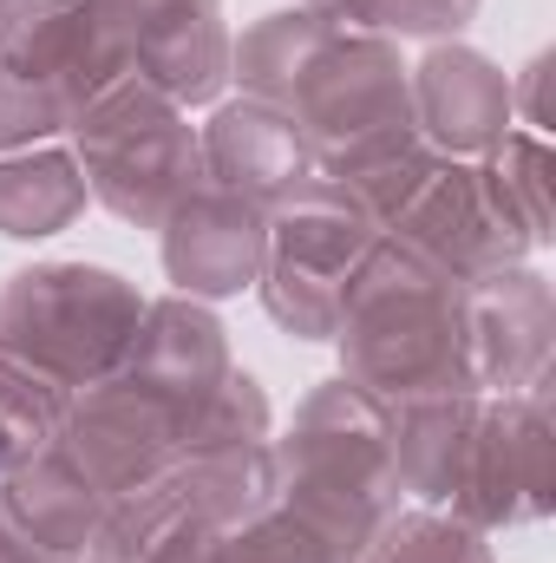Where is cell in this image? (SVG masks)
Wrapping results in <instances>:
<instances>
[{"label":"cell","instance_id":"f1b7e54d","mask_svg":"<svg viewBox=\"0 0 556 563\" xmlns=\"http://www.w3.org/2000/svg\"><path fill=\"white\" fill-rule=\"evenodd\" d=\"M151 563H216V531H210L203 518H184V525L151 551Z\"/></svg>","mask_w":556,"mask_h":563},{"label":"cell","instance_id":"5b68a950","mask_svg":"<svg viewBox=\"0 0 556 563\" xmlns=\"http://www.w3.org/2000/svg\"><path fill=\"white\" fill-rule=\"evenodd\" d=\"M138 314V282L105 263H26L0 282V361L79 394L119 374Z\"/></svg>","mask_w":556,"mask_h":563},{"label":"cell","instance_id":"6da1fadb","mask_svg":"<svg viewBox=\"0 0 556 563\" xmlns=\"http://www.w3.org/2000/svg\"><path fill=\"white\" fill-rule=\"evenodd\" d=\"M341 380L380 407L413 394H471L465 374V282L432 269L407 243L380 236L347 282L334 341Z\"/></svg>","mask_w":556,"mask_h":563},{"label":"cell","instance_id":"52a82bcc","mask_svg":"<svg viewBox=\"0 0 556 563\" xmlns=\"http://www.w3.org/2000/svg\"><path fill=\"white\" fill-rule=\"evenodd\" d=\"M86 190L99 210H112L132 230H157L170 217L177 197H190L203 184V157H197V125L177 99H164L157 86H144L138 73H125L119 86H105L79 125L66 132Z\"/></svg>","mask_w":556,"mask_h":563},{"label":"cell","instance_id":"7a4b0ae2","mask_svg":"<svg viewBox=\"0 0 556 563\" xmlns=\"http://www.w3.org/2000/svg\"><path fill=\"white\" fill-rule=\"evenodd\" d=\"M269 459H276V498L308 525H321L347 558H360V544L407 505L387 407L341 374L294 407L288 432L269 439Z\"/></svg>","mask_w":556,"mask_h":563},{"label":"cell","instance_id":"ba28073f","mask_svg":"<svg viewBox=\"0 0 556 563\" xmlns=\"http://www.w3.org/2000/svg\"><path fill=\"white\" fill-rule=\"evenodd\" d=\"M380 243V223L360 210V197L334 177H308L288 203L269 210V236H263V314L276 321L288 341L327 347L347 282L367 263V250Z\"/></svg>","mask_w":556,"mask_h":563},{"label":"cell","instance_id":"d6986e66","mask_svg":"<svg viewBox=\"0 0 556 563\" xmlns=\"http://www.w3.org/2000/svg\"><path fill=\"white\" fill-rule=\"evenodd\" d=\"M92 190L73 157V144H26L0 151V236L7 243H46L86 217Z\"/></svg>","mask_w":556,"mask_h":563},{"label":"cell","instance_id":"4316f807","mask_svg":"<svg viewBox=\"0 0 556 563\" xmlns=\"http://www.w3.org/2000/svg\"><path fill=\"white\" fill-rule=\"evenodd\" d=\"M66 400H73V394H59L53 380H40V374L0 361V478L59 439Z\"/></svg>","mask_w":556,"mask_h":563},{"label":"cell","instance_id":"7402d4cb","mask_svg":"<svg viewBox=\"0 0 556 563\" xmlns=\"http://www.w3.org/2000/svg\"><path fill=\"white\" fill-rule=\"evenodd\" d=\"M478 164V177H485V190H491V203L531 236V250H544L556 230H551V177H556V157H551V139L544 132H524V125H511L504 139L491 144L485 157H471Z\"/></svg>","mask_w":556,"mask_h":563},{"label":"cell","instance_id":"2e32d148","mask_svg":"<svg viewBox=\"0 0 556 563\" xmlns=\"http://www.w3.org/2000/svg\"><path fill=\"white\" fill-rule=\"evenodd\" d=\"M197 157H203V184H216L256 210L288 203L314 177V157H308L301 132L288 125V112L243 99V92L210 106V119L197 125Z\"/></svg>","mask_w":556,"mask_h":563},{"label":"cell","instance_id":"44dd1931","mask_svg":"<svg viewBox=\"0 0 556 563\" xmlns=\"http://www.w3.org/2000/svg\"><path fill=\"white\" fill-rule=\"evenodd\" d=\"M177 478H184L190 511H197L210 531H230V525L256 518V511L276 498L269 439H263V445H230V452H190V459H177Z\"/></svg>","mask_w":556,"mask_h":563},{"label":"cell","instance_id":"8992f818","mask_svg":"<svg viewBox=\"0 0 556 563\" xmlns=\"http://www.w3.org/2000/svg\"><path fill=\"white\" fill-rule=\"evenodd\" d=\"M281 112L301 132L314 170L334 184L419 144L407 59H400V40H387V33H341L334 26V40L314 53V66L301 73V86L288 92Z\"/></svg>","mask_w":556,"mask_h":563},{"label":"cell","instance_id":"5bb4252c","mask_svg":"<svg viewBox=\"0 0 556 563\" xmlns=\"http://www.w3.org/2000/svg\"><path fill=\"white\" fill-rule=\"evenodd\" d=\"M407 86H413L419 139L445 157H485L518 125L511 119V73L465 40H432L407 66Z\"/></svg>","mask_w":556,"mask_h":563},{"label":"cell","instance_id":"30bf717a","mask_svg":"<svg viewBox=\"0 0 556 563\" xmlns=\"http://www.w3.org/2000/svg\"><path fill=\"white\" fill-rule=\"evenodd\" d=\"M59 452L112 505V498H132V492H144V485H157V478L177 472V420L151 394H138L125 374H112V380L79 387L66 400Z\"/></svg>","mask_w":556,"mask_h":563},{"label":"cell","instance_id":"9c48e42d","mask_svg":"<svg viewBox=\"0 0 556 563\" xmlns=\"http://www.w3.org/2000/svg\"><path fill=\"white\" fill-rule=\"evenodd\" d=\"M458 525L498 538L518 525H544L556 511V420H551V380L524 394H485L478 426L445 505Z\"/></svg>","mask_w":556,"mask_h":563},{"label":"cell","instance_id":"277c9868","mask_svg":"<svg viewBox=\"0 0 556 563\" xmlns=\"http://www.w3.org/2000/svg\"><path fill=\"white\" fill-rule=\"evenodd\" d=\"M347 190L380 223V236L407 243L413 256H425L432 269H445L452 282L498 276V269H518V263L537 256L531 236L491 203L478 164L471 157H445L425 139L393 151V157H380L360 177H347Z\"/></svg>","mask_w":556,"mask_h":563},{"label":"cell","instance_id":"7c38bea8","mask_svg":"<svg viewBox=\"0 0 556 563\" xmlns=\"http://www.w3.org/2000/svg\"><path fill=\"white\" fill-rule=\"evenodd\" d=\"M125 59L144 86L184 112L230 99V20L223 0H112Z\"/></svg>","mask_w":556,"mask_h":563},{"label":"cell","instance_id":"603a6c76","mask_svg":"<svg viewBox=\"0 0 556 563\" xmlns=\"http://www.w3.org/2000/svg\"><path fill=\"white\" fill-rule=\"evenodd\" d=\"M276 439L269 426V394L249 367H230L184 420H177V459L190 452H230V445H263Z\"/></svg>","mask_w":556,"mask_h":563},{"label":"cell","instance_id":"f546056e","mask_svg":"<svg viewBox=\"0 0 556 563\" xmlns=\"http://www.w3.org/2000/svg\"><path fill=\"white\" fill-rule=\"evenodd\" d=\"M0 563H46V558H40V551H33V544L7 525V518H0Z\"/></svg>","mask_w":556,"mask_h":563},{"label":"cell","instance_id":"4dcf8cb0","mask_svg":"<svg viewBox=\"0 0 556 563\" xmlns=\"http://www.w3.org/2000/svg\"><path fill=\"white\" fill-rule=\"evenodd\" d=\"M7 7H13V0H0V13H7Z\"/></svg>","mask_w":556,"mask_h":563},{"label":"cell","instance_id":"ac0fdd59","mask_svg":"<svg viewBox=\"0 0 556 563\" xmlns=\"http://www.w3.org/2000/svg\"><path fill=\"white\" fill-rule=\"evenodd\" d=\"M478 400L485 394H413V400L387 407L393 472H400L407 505H425V511L452 505V485H458V465H465V445L478 426Z\"/></svg>","mask_w":556,"mask_h":563},{"label":"cell","instance_id":"ffe728a7","mask_svg":"<svg viewBox=\"0 0 556 563\" xmlns=\"http://www.w3.org/2000/svg\"><path fill=\"white\" fill-rule=\"evenodd\" d=\"M334 40V26L314 13V7H269L263 20H249L243 33H230V86L243 99H263V106H288V92L301 86V73L314 66V53Z\"/></svg>","mask_w":556,"mask_h":563},{"label":"cell","instance_id":"d4e9b609","mask_svg":"<svg viewBox=\"0 0 556 563\" xmlns=\"http://www.w3.org/2000/svg\"><path fill=\"white\" fill-rule=\"evenodd\" d=\"M341 33H387V40H458L478 20V0H301Z\"/></svg>","mask_w":556,"mask_h":563},{"label":"cell","instance_id":"83f0119b","mask_svg":"<svg viewBox=\"0 0 556 563\" xmlns=\"http://www.w3.org/2000/svg\"><path fill=\"white\" fill-rule=\"evenodd\" d=\"M544 79H551V53H537L518 79H511V119H524V132L551 139V106H544Z\"/></svg>","mask_w":556,"mask_h":563},{"label":"cell","instance_id":"4fadbf2b","mask_svg":"<svg viewBox=\"0 0 556 563\" xmlns=\"http://www.w3.org/2000/svg\"><path fill=\"white\" fill-rule=\"evenodd\" d=\"M263 236H269V210H256L216 184H197L157 223V256H164V276L177 295L230 301L263 276Z\"/></svg>","mask_w":556,"mask_h":563},{"label":"cell","instance_id":"484cf974","mask_svg":"<svg viewBox=\"0 0 556 563\" xmlns=\"http://www.w3.org/2000/svg\"><path fill=\"white\" fill-rule=\"evenodd\" d=\"M216 563H354L321 525H308L301 511H288L269 498L256 518L216 531Z\"/></svg>","mask_w":556,"mask_h":563},{"label":"cell","instance_id":"e0dca14e","mask_svg":"<svg viewBox=\"0 0 556 563\" xmlns=\"http://www.w3.org/2000/svg\"><path fill=\"white\" fill-rule=\"evenodd\" d=\"M0 518L40 551V558H66V551H79L92 531H99V518H105V498L92 492V478L59 452V439L46 445V452H33L26 465H13L7 478H0Z\"/></svg>","mask_w":556,"mask_h":563},{"label":"cell","instance_id":"8fae6325","mask_svg":"<svg viewBox=\"0 0 556 563\" xmlns=\"http://www.w3.org/2000/svg\"><path fill=\"white\" fill-rule=\"evenodd\" d=\"M556 354V295L551 276L518 263L498 276L465 282V374L471 394H524L551 380Z\"/></svg>","mask_w":556,"mask_h":563},{"label":"cell","instance_id":"3957f363","mask_svg":"<svg viewBox=\"0 0 556 563\" xmlns=\"http://www.w3.org/2000/svg\"><path fill=\"white\" fill-rule=\"evenodd\" d=\"M125 73L112 0H13L0 13V151L59 144Z\"/></svg>","mask_w":556,"mask_h":563},{"label":"cell","instance_id":"cb8c5ba5","mask_svg":"<svg viewBox=\"0 0 556 563\" xmlns=\"http://www.w3.org/2000/svg\"><path fill=\"white\" fill-rule=\"evenodd\" d=\"M354 563H498L491 558V538L458 525L452 511H425V505H400Z\"/></svg>","mask_w":556,"mask_h":563},{"label":"cell","instance_id":"9a60e30c","mask_svg":"<svg viewBox=\"0 0 556 563\" xmlns=\"http://www.w3.org/2000/svg\"><path fill=\"white\" fill-rule=\"evenodd\" d=\"M236 367V354H230V328L216 321V308L210 301H190V295H157V301H144L138 328H132V347H125V361H119V374L151 394L170 420H184L223 374Z\"/></svg>","mask_w":556,"mask_h":563}]
</instances>
